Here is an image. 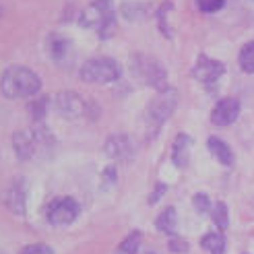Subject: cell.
Here are the masks:
<instances>
[{
  "mask_svg": "<svg viewBox=\"0 0 254 254\" xmlns=\"http://www.w3.org/2000/svg\"><path fill=\"white\" fill-rule=\"evenodd\" d=\"M0 89L8 99L35 97L42 89V81L27 66H10L4 70L2 79H0Z\"/></svg>",
  "mask_w": 254,
  "mask_h": 254,
  "instance_id": "cell-1",
  "label": "cell"
},
{
  "mask_svg": "<svg viewBox=\"0 0 254 254\" xmlns=\"http://www.w3.org/2000/svg\"><path fill=\"white\" fill-rule=\"evenodd\" d=\"M79 23L87 29H97L101 37H110L116 31V12L112 0H95L89 4L79 17Z\"/></svg>",
  "mask_w": 254,
  "mask_h": 254,
  "instance_id": "cell-2",
  "label": "cell"
},
{
  "mask_svg": "<svg viewBox=\"0 0 254 254\" xmlns=\"http://www.w3.org/2000/svg\"><path fill=\"white\" fill-rule=\"evenodd\" d=\"M79 74L85 83H114L120 79L122 66L118 60L110 56H97V58H89L81 66Z\"/></svg>",
  "mask_w": 254,
  "mask_h": 254,
  "instance_id": "cell-3",
  "label": "cell"
},
{
  "mask_svg": "<svg viewBox=\"0 0 254 254\" xmlns=\"http://www.w3.org/2000/svg\"><path fill=\"white\" fill-rule=\"evenodd\" d=\"M132 70L143 83L159 89V91H166L168 89L166 87L168 85V72L155 58L145 56V54H136L132 58Z\"/></svg>",
  "mask_w": 254,
  "mask_h": 254,
  "instance_id": "cell-4",
  "label": "cell"
},
{
  "mask_svg": "<svg viewBox=\"0 0 254 254\" xmlns=\"http://www.w3.org/2000/svg\"><path fill=\"white\" fill-rule=\"evenodd\" d=\"M176 106H178V91H176V89H166V91H159L153 97V101L149 104V108H147L149 122L159 128V126L172 116V112L176 110Z\"/></svg>",
  "mask_w": 254,
  "mask_h": 254,
  "instance_id": "cell-5",
  "label": "cell"
},
{
  "mask_svg": "<svg viewBox=\"0 0 254 254\" xmlns=\"http://www.w3.org/2000/svg\"><path fill=\"white\" fill-rule=\"evenodd\" d=\"M81 207L79 202L70 196H60L54 198L48 207V221L52 225H70L74 219L79 217Z\"/></svg>",
  "mask_w": 254,
  "mask_h": 254,
  "instance_id": "cell-6",
  "label": "cell"
},
{
  "mask_svg": "<svg viewBox=\"0 0 254 254\" xmlns=\"http://www.w3.org/2000/svg\"><path fill=\"white\" fill-rule=\"evenodd\" d=\"M240 116V101L234 97H223L211 112V122L215 126H230Z\"/></svg>",
  "mask_w": 254,
  "mask_h": 254,
  "instance_id": "cell-7",
  "label": "cell"
},
{
  "mask_svg": "<svg viewBox=\"0 0 254 254\" xmlns=\"http://www.w3.org/2000/svg\"><path fill=\"white\" fill-rule=\"evenodd\" d=\"M223 72H225V66L221 64V62L219 60H213V58H207V56H198L196 64L192 68L194 79L200 81V83H205V85L215 83Z\"/></svg>",
  "mask_w": 254,
  "mask_h": 254,
  "instance_id": "cell-8",
  "label": "cell"
},
{
  "mask_svg": "<svg viewBox=\"0 0 254 254\" xmlns=\"http://www.w3.org/2000/svg\"><path fill=\"white\" fill-rule=\"evenodd\" d=\"M104 149H106V155L116 161H128L134 155V143L126 134H112L106 141Z\"/></svg>",
  "mask_w": 254,
  "mask_h": 254,
  "instance_id": "cell-9",
  "label": "cell"
},
{
  "mask_svg": "<svg viewBox=\"0 0 254 254\" xmlns=\"http://www.w3.org/2000/svg\"><path fill=\"white\" fill-rule=\"evenodd\" d=\"M48 52H50V56H52V60L56 62L58 66H70V62L74 58L72 42L66 40V37H60V35H52V37H50Z\"/></svg>",
  "mask_w": 254,
  "mask_h": 254,
  "instance_id": "cell-10",
  "label": "cell"
},
{
  "mask_svg": "<svg viewBox=\"0 0 254 254\" xmlns=\"http://www.w3.org/2000/svg\"><path fill=\"white\" fill-rule=\"evenodd\" d=\"M56 110L64 118H79L85 110V104L74 91H62L56 95Z\"/></svg>",
  "mask_w": 254,
  "mask_h": 254,
  "instance_id": "cell-11",
  "label": "cell"
},
{
  "mask_svg": "<svg viewBox=\"0 0 254 254\" xmlns=\"http://www.w3.org/2000/svg\"><path fill=\"white\" fill-rule=\"evenodd\" d=\"M12 147H15V153L19 159H31L37 151V143H35V136L29 130H19L12 134Z\"/></svg>",
  "mask_w": 254,
  "mask_h": 254,
  "instance_id": "cell-12",
  "label": "cell"
},
{
  "mask_svg": "<svg viewBox=\"0 0 254 254\" xmlns=\"http://www.w3.org/2000/svg\"><path fill=\"white\" fill-rule=\"evenodd\" d=\"M4 202L6 207L19 215V217H23L25 215V188H23V180H15L12 182V186L6 190L4 194Z\"/></svg>",
  "mask_w": 254,
  "mask_h": 254,
  "instance_id": "cell-13",
  "label": "cell"
},
{
  "mask_svg": "<svg viewBox=\"0 0 254 254\" xmlns=\"http://www.w3.org/2000/svg\"><path fill=\"white\" fill-rule=\"evenodd\" d=\"M190 147H192V138L188 134H178L174 147H172V159L178 168H186L190 159Z\"/></svg>",
  "mask_w": 254,
  "mask_h": 254,
  "instance_id": "cell-14",
  "label": "cell"
},
{
  "mask_svg": "<svg viewBox=\"0 0 254 254\" xmlns=\"http://www.w3.org/2000/svg\"><path fill=\"white\" fill-rule=\"evenodd\" d=\"M207 145H209L211 155L219 163H223V166H227V168L234 166V153H232L230 145H227L225 141H221V138H217V136H211L207 141Z\"/></svg>",
  "mask_w": 254,
  "mask_h": 254,
  "instance_id": "cell-15",
  "label": "cell"
},
{
  "mask_svg": "<svg viewBox=\"0 0 254 254\" xmlns=\"http://www.w3.org/2000/svg\"><path fill=\"white\" fill-rule=\"evenodd\" d=\"M155 225H157L159 232L168 234V236H176V230H178V215H176V209H174V207H168V209L157 217Z\"/></svg>",
  "mask_w": 254,
  "mask_h": 254,
  "instance_id": "cell-16",
  "label": "cell"
},
{
  "mask_svg": "<svg viewBox=\"0 0 254 254\" xmlns=\"http://www.w3.org/2000/svg\"><path fill=\"white\" fill-rule=\"evenodd\" d=\"M200 244H202V248H205L209 254H223L225 252V240L217 232L207 234L205 238L200 240Z\"/></svg>",
  "mask_w": 254,
  "mask_h": 254,
  "instance_id": "cell-17",
  "label": "cell"
},
{
  "mask_svg": "<svg viewBox=\"0 0 254 254\" xmlns=\"http://www.w3.org/2000/svg\"><path fill=\"white\" fill-rule=\"evenodd\" d=\"M48 106H50V97H35L29 104V116L33 120V124H42L46 114H48Z\"/></svg>",
  "mask_w": 254,
  "mask_h": 254,
  "instance_id": "cell-18",
  "label": "cell"
},
{
  "mask_svg": "<svg viewBox=\"0 0 254 254\" xmlns=\"http://www.w3.org/2000/svg\"><path fill=\"white\" fill-rule=\"evenodd\" d=\"M238 60H240V68L244 72H248V74L254 72V42H248L246 46H242Z\"/></svg>",
  "mask_w": 254,
  "mask_h": 254,
  "instance_id": "cell-19",
  "label": "cell"
},
{
  "mask_svg": "<svg viewBox=\"0 0 254 254\" xmlns=\"http://www.w3.org/2000/svg\"><path fill=\"white\" fill-rule=\"evenodd\" d=\"M141 240H143L141 232H132V234L120 244V250H118V252H120V254H136L138 248H141Z\"/></svg>",
  "mask_w": 254,
  "mask_h": 254,
  "instance_id": "cell-20",
  "label": "cell"
},
{
  "mask_svg": "<svg viewBox=\"0 0 254 254\" xmlns=\"http://www.w3.org/2000/svg\"><path fill=\"white\" fill-rule=\"evenodd\" d=\"M211 213H213L215 225H217L219 230H227V225H230V217H227V207H225V202H215Z\"/></svg>",
  "mask_w": 254,
  "mask_h": 254,
  "instance_id": "cell-21",
  "label": "cell"
},
{
  "mask_svg": "<svg viewBox=\"0 0 254 254\" xmlns=\"http://www.w3.org/2000/svg\"><path fill=\"white\" fill-rule=\"evenodd\" d=\"M223 0H196V6L200 12H207V15H211V12H217L219 8H223Z\"/></svg>",
  "mask_w": 254,
  "mask_h": 254,
  "instance_id": "cell-22",
  "label": "cell"
},
{
  "mask_svg": "<svg viewBox=\"0 0 254 254\" xmlns=\"http://www.w3.org/2000/svg\"><path fill=\"white\" fill-rule=\"evenodd\" d=\"M194 207H196V211L198 213H207L209 209H211V200H209V196L207 194H194Z\"/></svg>",
  "mask_w": 254,
  "mask_h": 254,
  "instance_id": "cell-23",
  "label": "cell"
},
{
  "mask_svg": "<svg viewBox=\"0 0 254 254\" xmlns=\"http://www.w3.org/2000/svg\"><path fill=\"white\" fill-rule=\"evenodd\" d=\"M21 254H54V250L46 244H33V246H25Z\"/></svg>",
  "mask_w": 254,
  "mask_h": 254,
  "instance_id": "cell-24",
  "label": "cell"
},
{
  "mask_svg": "<svg viewBox=\"0 0 254 254\" xmlns=\"http://www.w3.org/2000/svg\"><path fill=\"white\" fill-rule=\"evenodd\" d=\"M170 250H172V252H186V250H188V244L184 242V240L174 238L172 242H170Z\"/></svg>",
  "mask_w": 254,
  "mask_h": 254,
  "instance_id": "cell-25",
  "label": "cell"
},
{
  "mask_svg": "<svg viewBox=\"0 0 254 254\" xmlns=\"http://www.w3.org/2000/svg\"><path fill=\"white\" fill-rule=\"evenodd\" d=\"M166 190H168V186L166 184H157V188H155V192L153 194H151V198H149V202H151V205H155V202L161 198V194L163 192H166Z\"/></svg>",
  "mask_w": 254,
  "mask_h": 254,
  "instance_id": "cell-26",
  "label": "cell"
},
{
  "mask_svg": "<svg viewBox=\"0 0 254 254\" xmlns=\"http://www.w3.org/2000/svg\"><path fill=\"white\" fill-rule=\"evenodd\" d=\"M104 176H106V180L112 184V182H116V168H114V166H110L106 172H104Z\"/></svg>",
  "mask_w": 254,
  "mask_h": 254,
  "instance_id": "cell-27",
  "label": "cell"
}]
</instances>
